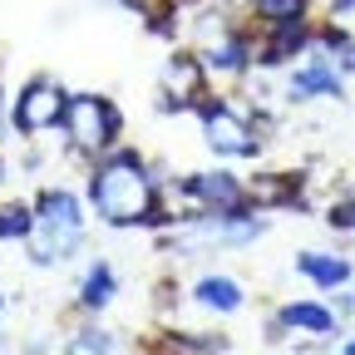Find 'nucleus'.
<instances>
[{"label":"nucleus","mask_w":355,"mask_h":355,"mask_svg":"<svg viewBox=\"0 0 355 355\" xmlns=\"http://www.w3.org/2000/svg\"><path fill=\"white\" fill-rule=\"evenodd\" d=\"M89 198H94L99 217L114 227H133V222H163V212L153 207V178L133 153H114L94 168L89 178Z\"/></svg>","instance_id":"f257e3e1"},{"label":"nucleus","mask_w":355,"mask_h":355,"mask_svg":"<svg viewBox=\"0 0 355 355\" xmlns=\"http://www.w3.org/2000/svg\"><path fill=\"white\" fill-rule=\"evenodd\" d=\"M64 128H69L74 148H109L114 133H119V114L99 94H74L64 109Z\"/></svg>","instance_id":"f03ea898"},{"label":"nucleus","mask_w":355,"mask_h":355,"mask_svg":"<svg viewBox=\"0 0 355 355\" xmlns=\"http://www.w3.org/2000/svg\"><path fill=\"white\" fill-rule=\"evenodd\" d=\"M64 109H69V99L60 94V89L44 84V79H35L25 94H20V104H15V128L20 133H44V128L64 123Z\"/></svg>","instance_id":"7ed1b4c3"},{"label":"nucleus","mask_w":355,"mask_h":355,"mask_svg":"<svg viewBox=\"0 0 355 355\" xmlns=\"http://www.w3.org/2000/svg\"><path fill=\"white\" fill-rule=\"evenodd\" d=\"M202 133L217 153H232V158H252L257 153V139L252 128L227 109V104H202Z\"/></svg>","instance_id":"20e7f679"},{"label":"nucleus","mask_w":355,"mask_h":355,"mask_svg":"<svg viewBox=\"0 0 355 355\" xmlns=\"http://www.w3.org/2000/svg\"><path fill=\"white\" fill-rule=\"evenodd\" d=\"M188 193L198 202H207L217 217H247V193L237 188L232 173H193L188 178Z\"/></svg>","instance_id":"39448f33"},{"label":"nucleus","mask_w":355,"mask_h":355,"mask_svg":"<svg viewBox=\"0 0 355 355\" xmlns=\"http://www.w3.org/2000/svg\"><path fill=\"white\" fill-rule=\"evenodd\" d=\"M40 227L79 242V202H74V193H60V188L40 193Z\"/></svg>","instance_id":"423d86ee"},{"label":"nucleus","mask_w":355,"mask_h":355,"mask_svg":"<svg viewBox=\"0 0 355 355\" xmlns=\"http://www.w3.org/2000/svg\"><path fill=\"white\" fill-rule=\"evenodd\" d=\"M296 272L311 277L316 286H326V291H336V286L350 282V261L345 257H326V252H301L296 257Z\"/></svg>","instance_id":"0eeeda50"},{"label":"nucleus","mask_w":355,"mask_h":355,"mask_svg":"<svg viewBox=\"0 0 355 355\" xmlns=\"http://www.w3.org/2000/svg\"><path fill=\"white\" fill-rule=\"evenodd\" d=\"M316 94H336L340 99V74L326 60H311L301 74H291V99H316Z\"/></svg>","instance_id":"6e6552de"},{"label":"nucleus","mask_w":355,"mask_h":355,"mask_svg":"<svg viewBox=\"0 0 355 355\" xmlns=\"http://www.w3.org/2000/svg\"><path fill=\"white\" fill-rule=\"evenodd\" d=\"M282 326H291V331H311V336H331V331H336V316H331L326 306L291 301V306L282 311Z\"/></svg>","instance_id":"1a4fd4ad"},{"label":"nucleus","mask_w":355,"mask_h":355,"mask_svg":"<svg viewBox=\"0 0 355 355\" xmlns=\"http://www.w3.org/2000/svg\"><path fill=\"white\" fill-rule=\"evenodd\" d=\"M193 296H198L202 306H212V311H237V306H242V286H237L232 277H202Z\"/></svg>","instance_id":"9d476101"},{"label":"nucleus","mask_w":355,"mask_h":355,"mask_svg":"<svg viewBox=\"0 0 355 355\" xmlns=\"http://www.w3.org/2000/svg\"><path fill=\"white\" fill-rule=\"evenodd\" d=\"M296 50H306V25L301 20H282L277 25V40L266 44V64H286Z\"/></svg>","instance_id":"9b49d317"},{"label":"nucleus","mask_w":355,"mask_h":355,"mask_svg":"<svg viewBox=\"0 0 355 355\" xmlns=\"http://www.w3.org/2000/svg\"><path fill=\"white\" fill-rule=\"evenodd\" d=\"M79 301L89 306V311H99V306H109L114 301V266H89V277H84V291H79Z\"/></svg>","instance_id":"f8f14e48"},{"label":"nucleus","mask_w":355,"mask_h":355,"mask_svg":"<svg viewBox=\"0 0 355 355\" xmlns=\"http://www.w3.org/2000/svg\"><path fill=\"white\" fill-rule=\"evenodd\" d=\"M163 84L178 89L183 99H193V94H198V84H202V69H198L193 60H173V64L163 69Z\"/></svg>","instance_id":"ddd939ff"},{"label":"nucleus","mask_w":355,"mask_h":355,"mask_svg":"<svg viewBox=\"0 0 355 355\" xmlns=\"http://www.w3.org/2000/svg\"><path fill=\"white\" fill-rule=\"evenodd\" d=\"M247 64V44L242 40H222V44H212V50H207V69H242Z\"/></svg>","instance_id":"4468645a"},{"label":"nucleus","mask_w":355,"mask_h":355,"mask_svg":"<svg viewBox=\"0 0 355 355\" xmlns=\"http://www.w3.org/2000/svg\"><path fill=\"white\" fill-rule=\"evenodd\" d=\"M64 355H109V331H94V326H84L69 336Z\"/></svg>","instance_id":"2eb2a0df"},{"label":"nucleus","mask_w":355,"mask_h":355,"mask_svg":"<svg viewBox=\"0 0 355 355\" xmlns=\"http://www.w3.org/2000/svg\"><path fill=\"white\" fill-rule=\"evenodd\" d=\"M35 227H40V217L30 207H6L0 212V237H30Z\"/></svg>","instance_id":"dca6fc26"},{"label":"nucleus","mask_w":355,"mask_h":355,"mask_svg":"<svg viewBox=\"0 0 355 355\" xmlns=\"http://www.w3.org/2000/svg\"><path fill=\"white\" fill-rule=\"evenodd\" d=\"M252 6H257L261 20L282 25V20H301V6H306V0H252Z\"/></svg>","instance_id":"f3484780"},{"label":"nucleus","mask_w":355,"mask_h":355,"mask_svg":"<svg viewBox=\"0 0 355 355\" xmlns=\"http://www.w3.org/2000/svg\"><path fill=\"white\" fill-rule=\"evenodd\" d=\"M350 6H355V0H336V10H350Z\"/></svg>","instance_id":"a211bd4d"},{"label":"nucleus","mask_w":355,"mask_h":355,"mask_svg":"<svg viewBox=\"0 0 355 355\" xmlns=\"http://www.w3.org/2000/svg\"><path fill=\"white\" fill-rule=\"evenodd\" d=\"M345 355H355V340H350V345H345Z\"/></svg>","instance_id":"6ab92c4d"},{"label":"nucleus","mask_w":355,"mask_h":355,"mask_svg":"<svg viewBox=\"0 0 355 355\" xmlns=\"http://www.w3.org/2000/svg\"><path fill=\"white\" fill-rule=\"evenodd\" d=\"M350 207H355V202H350Z\"/></svg>","instance_id":"aec40b11"}]
</instances>
